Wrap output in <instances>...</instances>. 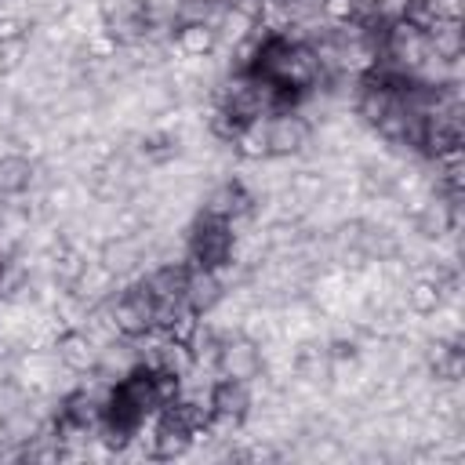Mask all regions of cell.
<instances>
[{"mask_svg": "<svg viewBox=\"0 0 465 465\" xmlns=\"http://www.w3.org/2000/svg\"><path fill=\"white\" fill-rule=\"evenodd\" d=\"M214 371H218L222 378H232V381H254V378L262 374V345L251 341L247 334H229V338H222Z\"/></svg>", "mask_w": 465, "mask_h": 465, "instance_id": "cell-1", "label": "cell"}, {"mask_svg": "<svg viewBox=\"0 0 465 465\" xmlns=\"http://www.w3.org/2000/svg\"><path fill=\"white\" fill-rule=\"evenodd\" d=\"M305 145H309V124L298 113L283 109V113L269 116V153L272 156H298Z\"/></svg>", "mask_w": 465, "mask_h": 465, "instance_id": "cell-2", "label": "cell"}, {"mask_svg": "<svg viewBox=\"0 0 465 465\" xmlns=\"http://www.w3.org/2000/svg\"><path fill=\"white\" fill-rule=\"evenodd\" d=\"M222 294H225V283L218 280L214 269H207V265H185V287H182L185 305H193L203 316V312H211L222 302Z\"/></svg>", "mask_w": 465, "mask_h": 465, "instance_id": "cell-3", "label": "cell"}, {"mask_svg": "<svg viewBox=\"0 0 465 465\" xmlns=\"http://www.w3.org/2000/svg\"><path fill=\"white\" fill-rule=\"evenodd\" d=\"M98 352H102V349H98L80 327H65V331L54 338V356H58V363L69 367V371H76V374L94 371V367H98Z\"/></svg>", "mask_w": 465, "mask_h": 465, "instance_id": "cell-4", "label": "cell"}, {"mask_svg": "<svg viewBox=\"0 0 465 465\" xmlns=\"http://www.w3.org/2000/svg\"><path fill=\"white\" fill-rule=\"evenodd\" d=\"M98 262H102L113 276L124 280V276L134 272L138 262H142V243H138V236H105L102 247H98Z\"/></svg>", "mask_w": 465, "mask_h": 465, "instance_id": "cell-5", "label": "cell"}, {"mask_svg": "<svg viewBox=\"0 0 465 465\" xmlns=\"http://www.w3.org/2000/svg\"><path fill=\"white\" fill-rule=\"evenodd\" d=\"M229 145H232V153H236L240 160H247V163H265V160H272V153H269V116L262 113V116L247 120V124L240 127V134H236Z\"/></svg>", "mask_w": 465, "mask_h": 465, "instance_id": "cell-6", "label": "cell"}, {"mask_svg": "<svg viewBox=\"0 0 465 465\" xmlns=\"http://www.w3.org/2000/svg\"><path fill=\"white\" fill-rule=\"evenodd\" d=\"M171 44H174V51L182 58H207L218 47V33L207 22H178Z\"/></svg>", "mask_w": 465, "mask_h": 465, "instance_id": "cell-7", "label": "cell"}, {"mask_svg": "<svg viewBox=\"0 0 465 465\" xmlns=\"http://www.w3.org/2000/svg\"><path fill=\"white\" fill-rule=\"evenodd\" d=\"M251 407H254V400H251V381L218 378V381L211 385V411L232 414V418H247Z\"/></svg>", "mask_w": 465, "mask_h": 465, "instance_id": "cell-8", "label": "cell"}, {"mask_svg": "<svg viewBox=\"0 0 465 465\" xmlns=\"http://www.w3.org/2000/svg\"><path fill=\"white\" fill-rule=\"evenodd\" d=\"M36 182V163L22 153H0V196H22Z\"/></svg>", "mask_w": 465, "mask_h": 465, "instance_id": "cell-9", "label": "cell"}, {"mask_svg": "<svg viewBox=\"0 0 465 465\" xmlns=\"http://www.w3.org/2000/svg\"><path fill=\"white\" fill-rule=\"evenodd\" d=\"M193 447V432L185 425H178L174 418H163L156 421V432H153V458H182L189 454Z\"/></svg>", "mask_w": 465, "mask_h": 465, "instance_id": "cell-10", "label": "cell"}, {"mask_svg": "<svg viewBox=\"0 0 465 465\" xmlns=\"http://www.w3.org/2000/svg\"><path fill=\"white\" fill-rule=\"evenodd\" d=\"M425 47L440 58H458L461 54V22L454 18H432L425 25Z\"/></svg>", "mask_w": 465, "mask_h": 465, "instance_id": "cell-11", "label": "cell"}, {"mask_svg": "<svg viewBox=\"0 0 465 465\" xmlns=\"http://www.w3.org/2000/svg\"><path fill=\"white\" fill-rule=\"evenodd\" d=\"M142 283H145V291L153 294V302H178V298H182V287H185V265L163 262V265H156Z\"/></svg>", "mask_w": 465, "mask_h": 465, "instance_id": "cell-12", "label": "cell"}, {"mask_svg": "<svg viewBox=\"0 0 465 465\" xmlns=\"http://www.w3.org/2000/svg\"><path fill=\"white\" fill-rule=\"evenodd\" d=\"M403 298H407V309H411L414 316H436L440 305H443V291H440V283L421 280V276H414V280L407 283Z\"/></svg>", "mask_w": 465, "mask_h": 465, "instance_id": "cell-13", "label": "cell"}, {"mask_svg": "<svg viewBox=\"0 0 465 465\" xmlns=\"http://www.w3.org/2000/svg\"><path fill=\"white\" fill-rule=\"evenodd\" d=\"M251 29H254V22H251L247 15H240L236 7H222V15L214 18L218 44H225V47H232V44L247 40V36H251Z\"/></svg>", "mask_w": 465, "mask_h": 465, "instance_id": "cell-14", "label": "cell"}, {"mask_svg": "<svg viewBox=\"0 0 465 465\" xmlns=\"http://www.w3.org/2000/svg\"><path fill=\"white\" fill-rule=\"evenodd\" d=\"M25 65H29V44L25 40H4L0 44V69H4V76L18 73Z\"/></svg>", "mask_w": 465, "mask_h": 465, "instance_id": "cell-15", "label": "cell"}, {"mask_svg": "<svg viewBox=\"0 0 465 465\" xmlns=\"http://www.w3.org/2000/svg\"><path fill=\"white\" fill-rule=\"evenodd\" d=\"M153 389H156V400L160 403H171L182 396V378L171 374V371H153Z\"/></svg>", "mask_w": 465, "mask_h": 465, "instance_id": "cell-16", "label": "cell"}, {"mask_svg": "<svg viewBox=\"0 0 465 465\" xmlns=\"http://www.w3.org/2000/svg\"><path fill=\"white\" fill-rule=\"evenodd\" d=\"M25 29H29V22L22 11H0V44L4 40H25Z\"/></svg>", "mask_w": 465, "mask_h": 465, "instance_id": "cell-17", "label": "cell"}, {"mask_svg": "<svg viewBox=\"0 0 465 465\" xmlns=\"http://www.w3.org/2000/svg\"><path fill=\"white\" fill-rule=\"evenodd\" d=\"M320 15H323L331 25H338V22L356 18V4H352V0H320Z\"/></svg>", "mask_w": 465, "mask_h": 465, "instance_id": "cell-18", "label": "cell"}, {"mask_svg": "<svg viewBox=\"0 0 465 465\" xmlns=\"http://www.w3.org/2000/svg\"><path fill=\"white\" fill-rule=\"evenodd\" d=\"M425 4H429V15L432 18H454V22H461L465 0H425Z\"/></svg>", "mask_w": 465, "mask_h": 465, "instance_id": "cell-19", "label": "cell"}, {"mask_svg": "<svg viewBox=\"0 0 465 465\" xmlns=\"http://www.w3.org/2000/svg\"><path fill=\"white\" fill-rule=\"evenodd\" d=\"M229 7H236L240 15H247L251 22H258V18H262V11H265V0H232Z\"/></svg>", "mask_w": 465, "mask_h": 465, "instance_id": "cell-20", "label": "cell"}]
</instances>
